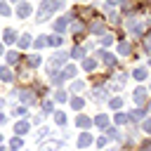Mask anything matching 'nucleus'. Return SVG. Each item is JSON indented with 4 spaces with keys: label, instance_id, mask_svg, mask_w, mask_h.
Returning <instances> with one entry per match:
<instances>
[{
    "label": "nucleus",
    "instance_id": "f257e3e1",
    "mask_svg": "<svg viewBox=\"0 0 151 151\" xmlns=\"http://www.w3.org/2000/svg\"><path fill=\"white\" fill-rule=\"evenodd\" d=\"M59 7H61V0H45L40 5V9H38V21H47V17Z\"/></svg>",
    "mask_w": 151,
    "mask_h": 151
},
{
    "label": "nucleus",
    "instance_id": "f03ea898",
    "mask_svg": "<svg viewBox=\"0 0 151 151\" xmlns=\"http://www.w3.org/2000/svg\"><path fill=\"white\" fill-rule=\"evenodd\" d=\"M14 94H19V99H21L24 104H33V101H35V97H33L31 90H17Z\"/></svg>",
    "mask_w": 151,
    "mask_h": 151
},
{
    "label": "nucleus",
    "instance_id": "7ed1b4c3",
    "mask_svg": "<svg viewBox=\"0 0 151 151\" xmlns=\"http://www.w3.org/2000/svg\"><path fill=\"white\" fill-rule=\"evenodd\" d=\"M31 12H33V9H31V5H28V2H21V5L17 7V14H19L21 19H26V17H31Z\"/></svg>",
    "mask_w": 151,
    "mask_h": 151
},
{
    "label": "nucleus",
    "instance_id": "20e7f679",
    "mask_svg": "<svg viewBox=\"0 0 151 151\" xmlns=\"http://www.w3.org/2000/svg\"><path fill=\"white\" fill-rule=\"evenodd\" d=\"M64 61H66V54H64V52H59V54H54V57L50 59V66L54 68V66H61Z\"/></svg>",
    "mask_w": 151,
    "mask_h": 151
},
{
    "label": "nucleus",
    "instance_id": "39448f33",
    "mask_svg": "<svg viewBox=\"0 0 151 151\" xmlns=\"http://www.w3.org/2000/svg\"><path fill=\"white\" fill-rule=\"evenodd\" d=\"M59 149H61L59 142H47V144H42V151H59Z\"/></svg>",
    "mask_w": 151,
    "mask_h": 151
},
{
    "label": "nucleus",
    "instance_id": "423d86ee",
    "mask_svg": "<svg viewBox=\"0 0 151 151\" xmlns=\"http://www.w3.org/2000/svg\"><path fill=\"white\" fill-rule=\"evenodd\" d=\"M144 99H146V92H144L142 87H137V90H134V101H137V104H142Z\"/></svg>",
    "mask_w": 151,
    "mask_h": 151
},
{
    "label": "nucleus",
    "instance_id": "0eeeda50",
    "mask_svg": "<svg viewBox=\"0 0 151 151\" xmlns=\"http://www.w3.org/2000/svg\"><path fill=\"white\" fill-rule=\"evenodd\" d=\"M26 130H28V123H26V120H21V123H17V127H14V132H17V134H24Z\"/></svg>",
    "mask_w": 151,
    "mask_h": 151
},
{
    "label": "nucleus",
    "instance_id": "6e6552de",
    "mask_svg": "<svg viewBox=\"0 0 151 151\" xmlns=\"http://www.w3.org/2000/svg\"><path fill=\"white\" fill-rule=\"evenodd\" d=\"M0 78H2L5 83H9V80H12V73H9V68H5V66H2V68H0Z\"/></svg>",
    "mask_w": 151,
    "mask_h": 151
},
{
    "label": "nucleus",
    "instance_id": "1a4fd4ad",
    "mask_svg": "<svg viewBox=\"0 0 151 151\" xmlns=\"http://www.w3.org/2000/svg\"><path fill=\"white\" fill-rule=\"evenodd\" d=\"M66 24H68V19H59V21H54V31H64Z\"/></svg>",
    "mask_w": 151,
    "mask_h": 151
},
{
    "label": "nucleus",
    "instance_id": "9d476101",
    "mask_svg": "<svg viewBox=\"0 0 151 151\" xmlns=\"http://www.w3.org/2000/svg\"><path fill=\"white\" fill-rule=\"evenodd\" d=\"M132 76H134L137 80H144V78H146V71H144V68H134V71H132Z\"/></svg>",
    "mask_w": 151,
    "mask_h": 151
},
{
    "label": "nucleus",
    "instance_id": "9b49d317",
    "mask_svg": "<svg viewBox=\"0 0 151 151\" xmlns=\"http://www.w3.org/2000/svg\"><path fill=\"white\" fill-rule=\"evenodd\" d=\"M90 142H92V137H90V134H80V137H78V144H80V146H87Z\"/></svg>",
    "mask_w": 151,
    "mask_h": 151
},
{
    "label": "nucleus",
    "instance_id": "f8f14e48",
    "mask_svg": "<svg viewBox=\"0 0 151 151\" xmlns=\"http://www.w3.org/2000/svg\"><path fill=\"white\" fill-rule=\"evenodd\" d=\"M14 35H17V33H14L12 28H7V31H5V42H14Z\"/></svg>",
    "mask_w": 151,
    "mask_h": 151
},
{
    "label": "nucleus",
    "instance_id": "ddd939ff",
    "mask_svg": "<svg viewBox=\"0 0 151 151\" xmlns=\"http://www.w3.org/2000/svg\"><path fill=\"white\" fill-rule=\"evenodd\" d=\"M83 66H85L87 71H94V66H97V61H94V59H85V61H83Z\"/></svg>",
    "mask_w": 151,
    "mask_h": 151
},
{
    "label": "nucleus",
    "instance_id": "4468645a",
    "mask_svg": "<svg viewBox=\"0 0 151 151\" xmlns=\"http://www.w3.org/2000/svg\"><path fill=\"white\" fill-rule=\"evenodd\" d=\"M52 83L54 85H61L64 83V73H52Z\"/></svg>",
    "mask_w": 151,
    "mask_h": 151
},
{
    "label": "nucleus",
    "instance_id": "2eb2a0df",
    "mask_svg": "<svg viewBox=\"0 0 151 151\" xmlns=\"http://www.w3.org/2000/svg\"><path fill=\"white\" fill-rule=\"evenodd\" d=\"M83 104H85V101H83L80 97H73V99H71V106H73V109H83Z\"/></svg>",
    "mask_w": 151,
    "mask_h": 151
},
{
    "label": "nucleus",
    "instance_id": "dca6fc26",
    "mask_svg": "<svg viewBox=\"0 0 151 151\" xmlns=\"http://www.w3.org/2000/svg\"><path fill=\"white\" fill-rule=\"evenodd\" d=\"M76 123H78L80 127H87V125H90V118H85V116H78V118H76Z\"/></svg>",
    "mask_w": 151,
    "mask_h": 151
},
{
    "label": "nucleus",
    "instance_id": "f3484780",
    "mask_svg": "<svg viewBox=\"0 0 151 151\" xmlns=\"http://www.w3.org/2000/svg\"><path fill=\"white\" fill-rule=\"evenodd\" d=\"M106 123H109V118H106V116H97V118H94V125H99V127H104Z\"/></svg>",
    "mask_w": 151,
    "mask_h": 151
},
{
    "label": "nucleus",
    "instance_id": "a211bd4d",
    "mask_svg": "<svg viewBox=\"0 0 151 151\" xmlns=\"http://www.w3.org/2000/svg\"><path fill=\"white\" fill-rule=\"evenodd\" d=\"M31 45V35H21V40H19V47H28Z\"/></svg>",
    "mask_w": 151,
    "mask_h": 151
},
{
    "label": "nucleus",
    "instance_id": "6ab92c4d",
    "mask_svg": "<svg viewBox=\"0 0 151 151\" xmlns=\"http://www.w3.org/2000/svg\"><path fill=\"white\" fill-rule=\"evenodd\" d=\"M76 76V68L73 66H66V71H64V78H73Z\"/></svg>",
    "mask_w": 151,
    "mask_h": 151
},
{
    "label": "nucleus",
    "instance_id": "aec40b11",
    "mask_svg": "<svg viewBox=\"0 0 151 151\" xmlns=\"http://www.w3.org/2000/svg\"><path fill=\"white\" fill-rule=\"evenodd\" d=\"M130 118H134V120H142V118H144V113H142V111H139V109H134V111H132V116H130Z\"/></svg>",
    "mask_w": 151,
    "mask_h": 151
},
{
    "label": "nucleus",
    "instance_id": "412c9836",
    "mask_svg": "<svg viewBox=\"0 0 151 151\" xmlns=\"http://www.w3.org/2000/svg\"><path fill=\"white\" fill-rule=\"evenodd\" d=\"M61 42V38H57V35H50V40H47V45H59Z\"/></svg>",
    "mask_w": 151,
    "mask_h": 151
},
{
    "label": "nucleus",
    "instance_id": "4be33fe9",
    "mask_svg": "<svg viewBox=\"0 0 151 151\" xmlns=\"http://www.w3.org/2000/svg\"><path fill=\"white\" fill-rule=\"evenodd\" d=\"M47 45V40H45V35H40L38 40H35V47H45Z\"/></svg>",
    "mask_w": 151,
    "mask_h": 151
},
{
    "label": "nucleus",
    "instance_id": "5701e85b",
    "mask_svg": "<svg viewBox=\"0 0 151 151\" xmlns=\"http://www.w3.org/2000/svg\"><path fill=\"white\" fill-rule=\"evenodd\" d=\"M71 57H76V59H78V57H83V47H73V52H71Z\"/></svg>",
    "mask_w": 151,
    "mask_h": 151
},
{
    "label": "nucleus",
    "instance_id": "b1692460",
    "mask_svg": "<svg viewBox=\"0 0 151 151\" xmlns=\"http://www.w3.org/2000/svg\"><path fill=\"white\" fill-rule=\"evenodd\" d=\"M17 59H19V54H17V52H9V54H7V61H9V64H14Z\"/></svg>",
    "mask_w": 151,
    "mask_h": 151
},
{
    "label": "nucleus",
    "instance_id": "393cba45",
    "mask_svg": "<svg viewBox=\"0 0 151 151\" xmlns=\"http://www.w3.org/2000/svg\"><path fill=\"white\" fill-rule=\"evenodd\" d=\"M130 52V45L127 42H120V54H127Z\"/></svg>",
    "mask_w": 151,
    "mask_h": 151
},
{
    "label": "nucleus",
    "instance_id": "a878e982",
    "mask_svg": "<svg viewBox=\"0 0 151 151\" xmlns=\"http://www.w3.org/2000/svg\"><path fill=\"white\" fill-rule=\"evenodd\" d=\"M28 64H31V66H38V64H40V57H31Z\"/></svg>",
    "mask_w": 151,
    "mask_h": 151
},
{
    "label": "nucleus",
    "instance_id": "bb28decb",
    "mask_svg": "<svg viewBox=\"0 0 151 151\" xmlns=\"http://www.w3.org/2000/svg\"><path fill=\"white\" fill-rule=\"evenodd\" d=\"M120 104H123V99H120V97H116V99H111V106H116V109H118Z\"/></svg>",
    "mask_w": 151,
    "mask_h": 151
},
{
    "label": "nucleus",
    "instance_id": "cd10ccee",
    "mask_svg": "<svg viewBox=\"0 0 151 151\" xmlns=\"http://www.w3.org/2000/svg\"><path fill=\"white\" fill-rule=\"evenodd\" d=\"M57 123L64 125V123H66V116H64V113H57Z\"/></svg>",
    "mask_w": 151,
    "mask_h": 151
},
{
    "label": "nucleus",
    "instance_id": "c85d7f7f",
    "mask_svg": "<svg viewBox=\"0 0 151 151\" xmlns=\"http://www.w3.org/2000/svg\"><path fill=\"white\" fill-rule=\"evenodd\" d=\"M9 146H12V149H19V146H21V139H19V137H17V139H12V144H9Z\"/></svg>",
    "mask_w": 151,
    "mask_h": 151
},
{
    "label": "nucleus",
    "instance_id": "c756f323",
    "mask_svg": "<svg viewBox=\"0 0 151 151\" xmlns=\"http://www.w3.org/2000/svg\"><path fill=\"white\" fill-rule=\"evenodd\" d=\"M109 137H113V139H118V137H120V134H118V130H116V127H113V130H109Z\"/></svg>",
    "mask_w": 151,
    "mask_h": 151
},
{
    "label": "nucleus",
    "instance_id": "7c9ffc66",
    "mask_svg": "<svg viewBox=\"0 0 151 151\" xmlns=\"http://www.w3.org/2000/svg\"><path fill=\"white\" fill-rule=\"evenodd\" d=\"M111 40H113V35H104V40H101V42H104V45H111Z\"/></svg>",
    "mask_w": 151,
    "mask_h": 151
},
{
    "label": "nucleus",
    "instance_id": "2f4dec72",
    "mask_svg": "<svg viewBox=\"0 0 151 151\" xmlns=\"http://www.w3.org/2000/svg\"><path fill=\"white\" fill-rule=\"evenodd\" d=\"M54 97H57V99H59V101H66V94H64V92H57V94H54Z\"/></svg>",
    "mask_w": 151,
    "mask_h": 151
},
{
    "label": "nucleus",
    "instance_id": "473e14b6",
    "mask_svg": "<svg viewBox=\"0 0 151 151\" xmlns=\"http://www.w3.org/2000/svg\"><path fill=\"white\" fill-rule=\"evenodd\" d=\"M14 113H17V116H26V109H24V106H19V109H17Z\"/></svg>",
    "mask_w": 151,
    "mask_h": 151
},
{
    "label": "nucleus",
    "instance_id": "72a5a7b5",
    "mask_svg": "<svg viewBox=\"0 0 151 151\" xmlns=\"http://www.w3.org/2000/svg\"><path fill=\"white\" fill-rule=\"evenodd\" d=\"M0 14H9V7L7 5H0Z\"/></svg>",
    "mask_w": 151,
    "mask_h": 151
},
{
    "label": "nucleus",
    "instance_id": "f704fd0d",
    "mask_svg": "<svg viewBox=\"0 0 151 151\" xmlns=\"http://www.w3.org/2000/svg\"><path fill=\"white\" fill-rule=\"evenodd\" d=\"M144 130H146V132L151 134V120H146V123H144Z\"/></svg>",
    "mask_w": 151,
    "mask_h": 151
},
{
    "label": "nucleus",
    "instance_id": "c9c22d12",
    "mask_svg": "<svg viewBox=\"0 0 151 151\" xmlns=\"http://www.w3.org/2000/svg\"><path fill=\"white\" fill-rule=\"evenodd\" d=\"M144 151H151V142H144V146H142Z\"/></svg>",
    "mask_w": 151,
    "mask_h": 151
},
{
    "label": "nucleus",
    "instance_id": "e433bc0d",
    "mask_svg": "<svg viewBox=\"0 0 151 151\" xmlns=\"http://www.w3.org/2000/svg\"><path fill=\"white\" fill-rule=\"evenodd\" d=\"M118 2H120V0H109V5H118Z\"/></svg>",
    "mask_w": 151,
    "mask_h": 151
},
{
    "label": "nucleus",
    "instance_id": "4c0bfd02",
    "mask_svg": "<svg viewBox=\"0 0 151 151\" xmlns=\"http://www.w3.org/2000/svg\"><path fill=\"white\" fill-rule=\"evenodd\" d=\"M2 123H5V116H2V113H0V125H2Z\"/></svg>",
    "mask_w": 151,
    "mask_h": 151
},
{
    "label": "nucleus",
    "instance_id": "58836bf2",
    "mask_svg": "<svg viewBox=\"0 0 151 151\" xmlns=\"http://www.w3.org/2000/svg\"><path fill=\"white\" fill-rule=\"evenodd\" d=\"M0 151H7V149H5V146H0Z\"/></svg>",
    "mask_w": 151,
    "mask_h": 151
},
{
    "label": "nucleus",
    "instance_id": "ea45409f",
    "mask_svg": "<svg viewBox=\"0 0 151 151\" xmlns=\"http://www.w3.org/2000/svg\"><path fill=\"white\" fill-rule=\"evenodd\" d=\"M0 52H2V45H0Z\"/></svg>",
    "mask_w": 151,
    "mask_h": 151
},
{
    "label": "nucleus",
    "instance_id": "a19ab883",
    "mask_svg": "<svg viewBox=\"0 0 151 151\" xmlns=\"http://www.w3.org/2000/svg\"><path fill=\"white\" fill-rule=\"evenodd\" d=\"M111 151H118V149H111Z\"/></svg>",
    "mask_w": 151,
    "mask_h": 151
},
{
    "label": "nucleus",
    "instance_id": "79ce46f5",
    "mask_svg": "<svg viewBox=\"0 0 151 151\" xmlns=\"http://www.w3.org/2000/svg\"><path fill=\"white\" fill-rule=\"evenodd\" d=\"M149 109H151V104H149Z\"/></svg>",
    "mask_w": 151,
    "mask_h": 151
},
{
    "label": "nucleus",
    "instance_id": "37998d69",
    "mask_svg": "<svg viewBox=\"0 0 151 151\" xmlns=\"http://www.w3.org/2000/svg\"><path fill=\"white\" fill-rule=\"evenodd\" d=\"M0 139H2V137H0Z\"/></svg>",
    "mask_w": 151,
    "mask_h": 151
}]
</instances>
